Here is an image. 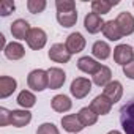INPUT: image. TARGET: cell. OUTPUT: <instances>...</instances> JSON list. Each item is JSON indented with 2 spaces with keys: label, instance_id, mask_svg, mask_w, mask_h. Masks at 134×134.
Instances as JSON below:
<instances>
[{
  "label": "cell",
  "instance_id": "obj_1",
  "mask_svg": "<svg viewBox=\"0 0 134 134\" xmlns=\"http://www.w3.org/2000/svg\"><path fill=\"white\" fill-rule=\"evenodd\" d=\"M120 123L125 134H134V98L120 109Z\"/></svg>",
  "mask_w": 134,
  "mask_h": 134
},
{
  "label": "cell",
  "instance_id": "obj_2",
  "mask_svg": "<svg viewBox=\"0 0 134 134\" xmlns=\"http://www.w3.org/2000/svg\"><path fill=\"white\" fill-rule=\"evenodd\" d=\"M27 84H29V88H32L33 92H43V90L49 88V74H47V71L33 70L27 76Z\"/></svg>",
  "mask_w": 134,
  "mask_h": 134
},
{
  "label": "cell",
  "instance_id": "obj_3",
  "mask_svg": "<svg viewBox=\"0 0 134 134\" xmlns=\"http://www.w3.org/2000/svg\"><path fill=\"white\" fill-rule=\"evenodd\" d=\"M70 92L76 99H82L92 92V81H88L87 77H76L71 82Z\"/></svg>",
  "mask_w": 134,
  "mask_h": 134
},
{
  "label": "cell",
  "instance_id": "obj_4",
  "mask_svg": "<svg viewBox=\"0 0 134 134\" xmlns=\"http://www.w3.org/2000/svg\"><path fill=\"white\" fill-rule=\"evenodd\" d=\"M114 60L121 66L129 65L131 62H134V49L128 44H118L114 49Z\"/></svg>",
  "mask_w": 134,
  "mask_h": 134
},
{
  "label": "cell",
  "instance_id": "obj_5",
  "mask_svg": "<svg viewBox=\"0 0 134 134\" xmlns=\"http://www.w3.org/2000/svg\"><path fill=\"white\" fill-rule=\"evenodd\" d=\"M47 55H49V58H51L52 62H55V63H68V62L71 60L70 51L66 49V46L62 44V43L52 44L51 49H49V52H47Z\"/></svg>",
  "mask_w": 134,
  "mask_h": 134
},
{
  "label": "cell",
  "instance_id": "obj_6",
  "mask_svg": "<svg viewBox=\"0 0 134 134\" xmlns=\"http://www.w3.org/2000/svg\"><path fill=\"white\" fill-rule=\"evenodd\" d=\"M46 43H47V35H46V32L43 30V29H32V32H30V35H29V38H27V44H29V47L30 49H33V51H40V49H43L44 46H46Z\"/></svg>",
  "mask_w": 134,
  "mask_h": 134
},
{
  "label": "cell",
  "instance_id": "obj_7",
  "mask_svg": "<svg viewBox=\"0 0 134 134\" xmlns=\"http://www.w3.org/2000/svg\"><path fill=\"white\" fill-rule=\"evenodd\" d=\"M66 49L70 51V54H79L85 49V38L82 33L79 32H74L71 35H68V38H66V43H65Z\"/></svg>",
  "mask_w": 134,
  "mask_h": 134
},
{
  "label": "cell",
  "instance_id": "obj_8",
  "mask_svg": "<svg viewBox=\"0 0 134 134\" xmlns=\"http://www.w3.org/2000/svg\"><path fill=\"white\" fill-rule=\"evenodd\" d=\"M103 95H104L112 104H115V103L120 101L121 96H123V85H121V82H118V81H110V82L104 87Z\"/></svg>",
  "mask_w": 134,
  "mask_h": 134
},
{
  "label": "cell",
  "instance_id": "obj_9",
  "mask_svg": "<svg viewBox=\"0 0 134 134\" xmlns=\"http://www.w3.org/2000/svg\"><path fill=\"white\" fill-rule=\"evenodd\" d=\"M104 21H103V18L99 16V14H96V13H87V16H85V19H84V27H85V30L88 32V33H98V32H101L103 30V27H104Z\"/></svg>",
  "mask_w": 134,
  "mask_h": 134
},
{
  "label": "cell",
  "instance_id": "obj_10",
  "mask_svg": "<svg viewBox=\"0 0 134 134\" xmlns=\"http://www.w3.org/2000/svg\"><path fill=\"white\" fill-rule=\"evenodd\" d=\"M90 109L96 114V115H107L112 109V103L104 96V95H98L93 98V101L90 103Z\"/></svg>",
  "mask_w": 134,
  "mask_h": 134
},
{
  "label": "cell",
  "instance_id": "obj_11",
  "mask_svg": "<svg viewBox=\"0 0 134 134\" xmlns=\"http://www.w3.org/2000/svg\"><path fill=\"white\" fill-rule=\"evenodd\" d=\"M117 24L123 33V36H128L134 32V16L128 11H121L118 16H117Z\"/></svg>",
  "mask_w": 134,
  "mask_h": 134
},
{
  "label": "cell",
  "instance_id": "obj_12",
  "mask_svg": "<svg viewBox=\"0 0 134 134\" xmlns=\"http://www.w3.org/2000/svg\"><path fill=\"white\" fill-rule=\"evenodd\" d=\"M11 35L18 40H27L32 29H30V24L25 21V19H16L13 24H11Z\"/></svg>",
  "mask_w": 134,
  "mask_h": 134
},
{
  "label": "cell",
  "instance_id": "obj_13",
  "mask_svg": "<svg viewBox=\"0 0 134 134\" xmlns=\"http://www.w3.org/2000/svg\"><path fill=\"white\" fill-rule=\"evenodd\" d=\"M101 63H98L95 58H92V57H81L79 60H77V68L82 71V73H85V74H96L99 70H101Z\"/></svg>",
  "mask_w": 134,
  "mask_h": 134
},
{
  "label": "cell",
  "instance_id": "obj_14",
  "mask_svg": "<svg viewBox=\"0 0 134 134\" xmlns=\"http://www.w3.org/2000/svg\"><path fill=\"white\" fill-rule=\"evenodd\" d=\"M62 126L65 131H68V132H73V134H77L79 131H82L85 126L81 123L79 117L76 114H70V115H65L62 118Z\"/></svg>",
  "mask_w": 134,
  "mask_h": 134
},
{
  "label": "cell",
  "instance_id": "obj_15",
  "mask_svg": "<svg viewBox=\"0 0 134 134\" xmlns=\"http://www.w3.org/2000/svg\"><path fill=\"white\" fill-rule=\"evenodd\" d=\"M47 74H49V88L51 90L60 88L66 81V74H65V71L62 68H55V66L54 68H49Z\"/></svg>",
  "mask_w": 134,
  "mask_h": 134
},
{
  "label": "cell",
  "instance_id": "obj_16",
  "mask_svg": "<svg viewBox=\"0 0 134 134\" xmlns=\"http://www.w3.org/2000/svg\"><path fill=\"white\" fill-rule=\"evenodd\" d=\"M18 88V82L16 79L10 77V76H2L0 77V98L5 99L8 96H11Z\"/></svg>",
  "mask_w": 134,
  "mask_h": 134
},
{
  "label": "cell",
  "instance_id": "obj_17",
  "mask_svg": "<svg viewBox=\"0 0 134 134\" xmlns=\"http://www.w3.org/2000/svg\"><path fill=\"white\" fill-rule=\"evenodd\" d=\"M51 106H52V109L55 112L63 114V112H68L73 107V101L66 96V95H55L52 98V101H51Z\"/></svg>",
  "mask_w": 134,
  "mask_h": 134
},
{
  "label": "cell",
  "instance_id": "obj_18",
  "mask_svg": "<svg viewBox=\"0 0 134 134\" xmlns=\"http://www.w3.org/2000/svg\"><path fill=\"white\" fill-rule=\"evenodd\" d=\"M32 121V114L27 109L22 110H11V125L16 128H22L27 126Z\"/></svg>",
  "mask_w": 134,
  "mask_h": 134
},
{
  "label": "cell",
  "instance_id": "obj_19",
  "mask_svg": "<svg viewBox=\"0 0 134 134\" xmlns=\"http://www.w3.org/2000/svg\"><path fill=\"white\" fill-rule=\"evenodd\" d=\"M103 33H104V36H106L109 41H118V40L123 36V33H121V30H120L117 21H114V19H112V21H107V22L104 24Z\"/></svg>",
  "mask_w": 134,
  "mask_h": 134
},
{
  "label": "cell",
  "instance_id": "obj_20",
  "mask_svg": "<svg viewBox=\"0 0 134 134\" xmlns=\"http://www.w3.org/2000/svg\"><path fill=\"white\" fill-rule=\"evenodd\" d=\"M5 57L10 58V60H21L24 55H25V49L21 43L18 41H13V43H8V46L5 47Z\"/></svg>",
  "mask_w": 134,
  "mask_h": 134
},
{
  "label": "cell",
  "instance_id": "obj_21",
  "mask_svg": "<svg viewBox=\"0 0 134 134\" xmlns=\"http://www.w3.org/2000/svg\"><path fill=\"white\" fill-rule=\"evenodd\" d=\"M110 81H112V71H110L109 66L103 65L101 70L96 74H93V84L98 85V87H106Z\"/></svg>",
  "mask_w": 134,
  "mask_h": 134
},
{
  "label": "cell",
  "instance_id": "obj_22",
  "mask_svg": "<svg viewBox=\"0 0 134 134\" xmlns=\"http://www.w3.org/2000/svg\"><path fill=\"white\" fill-rule=\"evenodd\" d=\"M110 46L106 41H95L93 47H92V54L98 58V60H106L110 57Z\"/></svg>",
  "mask_w": 134,
  "mask_h": 134
},
{
  "label": "cell",
  "instance_id": "obj_23",
  "mask_svg": "<svg viewBox=\"0 0 134 134\" xmlns=\"http://www.w3.org/2000/svg\"><path fill=\"white\" fill-rule=\"evenodd\" d=\"M118 5V0H114V2H107V0H93L92 2V11L103 16V14H107L110 11L112 7Z\"/></svg>",
  "mask_w": 134,
  "mask_h": 134
},
{
  "label": "cell",
  "instance_id": "obj_24",
  "mask_svg": "<svg viewBox=\"0 0 134 134\" xmlns=\"http://www.w3.org/2000/svg\"><path fill=\"white\" fill-rule=\"evenodd\" d=\"M77 117H79V120H81V123L84 126H92V125H95L98 121V115L90 109V106L88 107H82L77 112Z\"/></svg>",
  "mask_w": 134,
  "mask_h": 134
},
{
  "label": "cell",
  "instance_id": "obj_25",
  "mask_svg": "<svg viewBox=\"0 0 134 134\" xmlns=\"http://www.w3.org/2000/svg\"><path fill=\"white\" fill-rule=\"evenodd\" d=\"M35 103H36V98H35V95H33L32 92H29V90H22V92L18 95V104H19L21 107H24V109L33 107Z\"/></svg>",
  "mask_w": 134,
  "mask_h": 134
},
{
  "label": "cell",
  "instance_id": "obj_26",
  "mask_svg": "<svg viewBox=\"0 0 134 134\" xmlns=\"http://www.w3.org/2000/svg\"><path fill=\"white\" fill-rule=\"evenodd\" d=\"M57 21L62 27H73L77 21V13L76 11H68V13H57Z\"/></svg>",
  "mask_w": 134,
  "mask_h": 134
},
{
  "label": "cell",
  "instance_id": "obj_27",
  "mask_svg": "<svg viewBox=\"0 0 134 134\" xmlns=\"http://www.w3.org/2000/svg\"><path fill=\"white\" fill-rule=\"evenodd\" d=\"M57 13H68V11H76V3L73 0H57L55 2Z\"/></svg>",
  "mask_w": 134,
  "mask_h": 134
},
{
  "label": "cell",
  "instance_id": "obj_28",
  "mask_svg": "<svg viewBox=\"0 0 134 134\" xmlns=\"http://www.w3.org/2000/svg\"><path fill=\"white\" fill-rule=\"evenodd\" d=\"M46 0H29L27 2V8L32 14H38V13H43L46 10Z\"/></svg>",
  "mask_w": 134,
  "mask_h": 134
},
{
  "label": "cell",
  "instance_id": "obj_29",
  "mask_svg": "<svg viewBox=\"0 0 134 134\" xmlns=\"http://www.w3.org/2000/svg\"><path fill=\"white\" fill-rule=\"evenodd\" d=\"M14 10H16V5H14L13 0H2V2H0V16L7 18V16H10Z\"/></svg>",
  "mask_w": 134,
  "mask_h": 134
},
{
  "label": "cell",
  "instance_id": "obj_30",
  "mask_svg": "<svg viewBox=\"0 0 134 134\" xmlns=\"http://www.w3.org/2000/svg\"><path fill=\"white\" fill-rule=\"evenodd\" d=\"M36 134H60V131L54 123H43L38 126Z\"/></svg>",
  "mask_w": 134,
  "mask_h": 134
},
{
  "label": "cell",
  "instance_id": "obj_31",
  "mask_svg": "<svg viewBox=\"0 0 134 134\" xmlns=\"http://www.w3.org/2000/svg\"><path fill=\"white\" fill-rule=\"evenodd\" d=\"M11 125V110L7 107H0V126H8Z\"/></svg>",
  "mask_w": 134,
  "mask_h": 134
},
{
  "label": "cell",
  "instance_id": "obj_32",
  "mask_svg": "<svg viewBox=\"0 0 134 134\" xmlns=\"http://www.w3.org/2000/svg\"><path fill=\"white\" fill-rule=\"evenodd\" d=\"M123 73H125V76H126V77H129V79H132V81H134V62H131L129 65L123 66Z\"/></svg>",
  "mask_w": 134,
  "mask_h": 134
},
{
  "label": "cell",
  "instance_id": "obj_33",
  "mask_svg": "<svg viewBox=\"0 0 134 134\" xmlns=\"http://www.w3.org/2000/svg\"><path fill=\"white\" fill-rule=\"evenodd\" d=\"M7 46H8V44H7V41H5V35H3V33H0V49L5 51Z\"/></svg>",
  "mask_w": 134,
  "mask_h": 134
},
{
  "label": "cell",
  "instance_id": "obj_34",
  "mask_svg": "<svg viewBox=\"0 0 134 134\" xmlns=\"http://www.w3.org/2000/svg\"><path fill=\"white\" fill-rule=\"evenodd\" d=\"M107 134H121V132H120V131H117V129H112V131H109Z\"/></svg>",
  "mask_w": 134,
  "mask_h": 134
},
{
  "label": "cell",
  "instance_id": "obj_35",
  "mask_svg": "<svg viewBox=\"0 0 134 134\" xmlns=\"http://www.w3.org/2000/svg\"><path fill=\"white\" fill-rule=\"evenodd\" d=\"M132 7H134V2H132Z\"/></svg>",
  "mask_w": 134,
  "mask_h": 134
}]
</instances>
